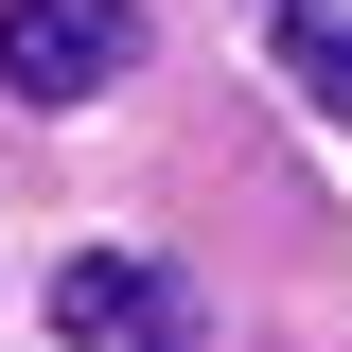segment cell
I'll return each mask as SVG.
<instances>
[{
	"mask_svg": "<svg viewBox=\"0 0 352 352\" xmlns=\"http://www.w3.org/2000/svg\"><path fill=\"white\" fill-rule=\"evenodd\" d=\"M141 71V0H0V106H106Z\"/></svg>",
	"mask_w": 352,
	"mask_h": 352,
	"instance_id": "obj_1",
	"label": "cell"
},
{
	"mask_svg": "<svg viewBox=\"0 0 352 352\" xmlns=\"http://www.w3.org/2000/svg\"><path fill=\"white\" fill-rule=\"evenodd\" d=\"M53 335L71 352H194V282L141 247H71L53 264Z\"/></svg>",
	"mask_w": 352,
	"mask_h": 352,
	"instance_id": "obj_2",
	"label": "cell"
},
{
	"mask_svg": "<svg viewBox=\"0 0 352 352\" xmlns=\"http://www.w3.org/2000/svg\"><path fill=\"white\" fill-rule=\"evenodd\" d=\"M282 71H300L317 106L352 124V0H282Z\"/></svg>",
	"mask_w": 352,
	"mask_h": 352,
	"instance_id": "obj_3",
	"label": "cell"
}]
</instances>
